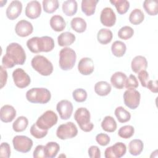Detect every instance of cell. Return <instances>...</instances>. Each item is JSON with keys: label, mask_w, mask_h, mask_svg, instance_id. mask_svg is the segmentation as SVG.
<instances>
[{"label": "cell", "mask_w": 158, "mask_h": 158, "mask_svg": "<svg viewBox=\"0 0 158 158\" xmlns=\"http://www.w3.org/2000/svg\"><path fill=\"white\" fill-rule=\"evenodd\" d=\"M59 150H60V146L57 143L54 142V141L48 142L44 146L46 158L55 157L57 156Z\"/></svg>", "instance_id": "29"}, {"label": "cell", "mask_w": 158, "mask_h": 158, "mask_svg": "<svg viewBox=\"0 0 158 158\" xmlns=\"http://www.w3.org/2000/svg\"><path fill=\"white\" fill-rule=\"evenodd\" d=\"M98 0H82L81 8L82 12L86 16H91L95 13Z\"/></svg>", "instance_id": "24"}, {"label": "cell", "mask_w": 158, "mask_h": 158, "mask_svg": "<svg viewBox=\"0 0 158 158\" xmlns=\"http://www.w3.org/2000/svg\"><path fill=\"white\" fill-rule=\"evenodd\" d=\"M143 7L149 15H156L158 13V2L156 0H145Z\"/></svg>", "instance_id": "33"}, {"label": "cell", "mask_w": 158, "mask_h": 158, "mask_svg": "<svg viewBox=\"0 0 158 158\" xmlns=\"http://www.w3.org/2000/svg\"><path fill=\"white\" fill-rule=\"evenodd\" d=\"M77 59L75 51L70 48L65 47L59 52V64L63 70H70L75 65Z\"/></svg>", "instance_id": "5"}, {"label": "cell", "mask_w": 158, "mask_h": 158, "mask_svg": "<svg viewBox=\"0 0 158 158\" xmlns=\"http://www.w3.org/2000/svg\"><path fill=\"white\" fill-rule=\"evenodd\" d=\"M144 144L141 139H135L131 140L128 144L129 152L133 156H138L143 151Z\"/></svg>", "instance_id": "27"}, {"label": "cell", "mask_w": 158, "mask_h": 158, "mask_svg": "<svg viewBox=\"0 0 158 158\" xmlns=\"http://www.w3.org/2000/svg\"><path fill=\"white\" fill-rule=\"evenodd\" d=\"M148 67V61L145 57L137 56L135 57L131 62V70L133 72L138 73L141 70H146Z\"/></svg>", "instance_id": "20"}, {"label": "cell", "mask_w": 158, "mask_h": 158, "mask_svg": "<svg viewBox=\"0 0 158 158\" xmlns=\"http://www.w3.org/2000/svg\"><path fill=\"white\" fill-rule=\"evenodd\" d=\"M41 13V6L39 1H31L28 2L25 7V15L30 19L38 18Z\"/></svg>", "instance_id": "16"}, {"label": "cell", "mask_w": 158, "mask_h": 158, "mask_svg": "<svg viewBox=\"0 0 158 158\" xmlns=\"http://www.w3.org/2000/svg\"><path fill=\"white\" fill-rule=\"evenodd\" d=\"M146 88H148L151 92L154 93H157L158 92L157 81V80H149Z\"/></svg>", "instance_id": "50"}, {"label": "cell", "mask_w": 158, "mask_h": 158, "mask_svg": "<svg viewBox=\"0 0 158 158\" xmlns=\"http://www.w3.org/2000/svg\"><path fill=\"white\" fill-rule=\"evenodd\" d=\"M16 34L20 37H26L31 34L33 31V27L31 22L21 20L19 21L15 27Z\"/></svg>", "instance_id": "15"}, {"label": "cell", "mask_w": 158, "mask_h": 158, "mask_svg": "<svg viewBox=\"0 0 158 158\" xmlns=\"http://www.w3.org/2000/svg\"><path fill=\"white\" fill-rule=\"evenodd\" d=\"M33 156L35 158H46L44 146L38 145L33 151Z\"/></svg>", "instance_id": "47"}, {"label": "cell", "mask_w": 158, "mask_h": 158, "mask_svg": "<svg viewBox=\"0 0 158 158\" xmlns=\"http://www.w3.org/2000/svg\"><path fill=\"white\" fill-rule=\"evenodd\" d=\"M0 88L2 89L6 85L7 80V72L2 65L0 67Z\"/></svg>", "instance_id": "49"}, {"label": "cell", "mask_w": 158, "mask_h": 158, "mask_svg": "<svg viewBox=\"0 0 158 158\" xmlns=\"http://www.w3.org/2000/svg\"><path fill=\"white\" fill-rule=\"evenodd\" d=\"M127 78V77L124 73L116 72L111 76L110 83L114 88L121 89L125 87Z\"/></svg>", "instance_id": "21"}, {"label": "cell", "mask_w": 158, "mask_h": 158, "mask_svg": "<svg viewBox=\"0 0 158 158\" xmlns=\"http://www.w3.org/2000/svg\"><path fill=\"white\" fill-rule=\"evenodd\" d=\"M13 146L15 150L22 153L29 152L33 146V141L28 136L17 135L12 139Z\"/></svg>", "instance_id": "9"}, {"label": "cell", "mask_w": 158, "mask_h": 158, "mask_svg": "<svg viewBox=\"0 0 158 158\" xmlns=\"http://www.w3.org/2000/svg\"><path fill=\"white\" fill-rule=\"evenodd\" d=\"M144 19V15L143 11L139 9H133L130 15H129V21L133 25H139Z\"/></svg>", "instance_id": "35"}, {"label": "cell", "mask_w": 158, "mask_h": 158, "mask_svg": "<svg viewBox=\"0 0 158 158\" xmlns=\"http://www.w3.org/2000/svg\"><path fill=\"white\" fill-rule=\"evenodd\" d=\"M51 98V92L45 88H33L26 93V99L31 103L46 104Z\"/></svg>", "instance_id": "3"}, {"label": "cell", "mask_w": 158, "mask_h": 158, "mask_svg": "<svg viewBox=\"0 0 158 158\" xmlns=\"http://www.w3.org/2000/svg\"><path fill=\"white\" fill-rule=\"evenodd\" d=\"M90 112L85 107H80L77 109L74 114V118L80 129L85 132L91 131L94 125L90 122Z\"/></svg>", "instance_id": "6"}, {"label": "cell", "mask_w": 158, "mask_h": 158, "mask_svg": "<svg viewBox=\"0 0 158 158\" xmlns=\"http://www.w3.org/2000/svg\"><path fill=\"white\" fill-rule=\"evenodd\" d=\"M88 156L91 158H100L101 151L97 146H91L88 151Z\"/></svg>", "instance_id": "48"}, {"label": "cell", "mask_w": 158, "mask_h": 158, "mask_svg": "<svg viewBox=\"0 0 158 158\" xmlns=\"http://www.w3.org/2000/svg\"><path fill=\"white\" fill-rule=\"evenodd\" d=\"M117 123L115 119L110 116H106L101 122V127L105 131L112 133L117 129Z\"/></svg>", "instance_id": "30"}, {"label": "cell", "mask_w": 158, "mask_h": 158, "mask_svg": "<svg viewBox=\"0 0 158 158\" xmlns=\"http://www.w3.org/2000/svg\"><path fill=\"white\" fill-rule=\"evenodd\" d=\"M22 10V4L20 1L15 0L12 1L8 6L6 9V16L11 20L16 19L21 14Z\"/></svg>", "instance_id": "17"}, {"label": "cell", "mask_w": 158, "mask_h": 158, "mask_svg": "<svg viewBox=\"0 0 158 158\" xmlns=\"http://www.w3.org/2000/svg\"><path fill=\"white\" fill-rule=\"evenodd\" d=\"M10 156V147L9 143L3 142L0 146V157L9 158Z\"/></svg>", "instance_id": "45"}, {"label": "cell", "mask_w": 158, "mask_h": 158, "mask_svg": "<svg viewBox=\"0 0 158 158\" xmlns=\"http://www.w3.org/2000/svg\"><path fill=\"white\" fill-rule=\"evenodd\" d=\"M115 115L116 116L118 121L120 123H125L128 122L131 118L130 113L127 111L122 106L117 107L114 111Z\"/></svg>", "instance_id": "34"}, {"label": "cell", "mask_w": 158, "mask_h": 158, "mask_svg": "<svg viewBox=\"0 0 158 158\" xmlns=\"http://www.w3.org/2000/svg\"><path fill=\"white\" fill-rule=\"evenodd\" d=\"M126 152V145L122 142H117L106 149L104 156L106 158H120L125 154Z\"/></svg>", "instance_id": "12"}, {"label": "cell", "mask_w": 158, "mask_h": 158, "mask_svg": "<svg viewBox=\"0 0 158 158\" xmlns=\"http://www.w3.org/2000/svg\"><path fill=\"white\" fill-rule=\"evenodd\" d=\"M111 85L106 81H99L94 85L95 93L101 96L108 95L111 91Z\"/></svg>", "instance_id": "26"}, {"label": "cell", "mask_w": 158, "mask_h": 158, "mask_svg": "<svg viewBox=\"0 0 158 158\" xmlns=\"http://www.w3.org/2000/svg\"><path fill=\"white\" fill-rule=\"evenodd\" d=\"M56 109L62 120H68L73 112L72 103L66 99L60 101L56 106Z\"/></svg>", "instance_id": "13"}, {"label": "cell", "mask_w": 158, "mask_h": 158, "mask_svg": "<svg viewBox=\"0 0 158 158\" xmlns=\"http://www.w3.org/2000/svg\"><path fill=\"white\" fill-rule=\"evenodd\" d=\"M72 28L77 33L84 32L87 27L86 21L81 17H74L70 22Z\"/></svg>", "instance_id": "31"}, {"label": "cell", "mask_w": 158, "mask_h": 158, "mask_svg": "<svg viewBox=\"0 0 158 158\" xmlns=\"http://www.w3.org/2000/svg\"><path fill=\"white\" fill-rule=\"evenodd\" d=\"M54 45L53 38L48 36L32 37L27 41L28 49L33 53L51 51L54 49Z\"/></svg>", "instance_id": "2"}, {"label": "cell", "mask_w": 158, "mask_h": 158, "mask_svg": "<svg viewBox=\"0 0 158 158\" xmlns=\"http://www.w3.org/2000/svg\"><path fill=\"white\" fill-rule=\"evenodd\" d=\"M75 35L69 31H65L60 34L57 37V43L60 46L67 47L71 45L75 41Z\"/></svg>", "instance_id": "23"}, {"label": "cell", "mask_w": 158, "mask_h": 158, "mask_svg": "<svg viewBox=\"0 0 158 158\" xmlns=\"http://www.w3.org/2000/svg\"><path fill=\"white\" fill-rule=\"evenodd\" d=\"M96 141L99 145L102 146H105L110 143V138L107 134L101 133L96 135Z\"/></svg>", "instance_id": "44"}, {"label": "cell", "mask_w": 158, "mask_h": 158, "mask_svg": "<svg viewBox=\"0 0 158 158\" xmlns=\"http://www.w3.org/2000/svg\"><path fill=\"white\" fill-rule=\"evenodd\" d=\"M25 60L26 54L22 46L17 43H11L6 48L2 65L5 69L12 68L15 65H23Z\"/></svg>", "instance_id": "1"}, {"label": "cell", "mask_w": 158, "mask_h": 158, "mask_svg": "<svg viewBox=\"0 0 158 158\" xmlns=\"http://www.w3.org/2000/svg\"><path fill=\"white\" fill-rule=\"evenodd\" d=\"M100 21L104 26L107 27H111L115 25L116 15L112 8L107 7L102 10L100 15Z\"/></svg>", "instance_id": "14"}, {"label": "cell", "mask_w": 158, "mask_h": 158, "mask_svg": "<svg viewBox=\"0 0 158 158\" xmlns=\"http://www.w3.org/2000/svg\"><path fill=\"white\" fill-rule=\"evenodd\" d=\"M16 116V110L10 105L3 106L0 110L1 120L4 123L11 122Z\"/></svg>", "instance_id": "19"}, {"label": "cell", "mask_w": 158, "mask_h": 158, "mask_svg": "<svg viewBox=\"0 0 158 158\" xmlns=\"http://www.w3.org/2000/svg\"><path fill=\"white\" fill-rule=\"evenodd\" d=\"M49 24L52 29L55 31H62L66 27V22L64 18L59 15H54L51 17Z\"/></svg>", "instance_id": "22"}, {"label": "cell", "mask_w": 158, "mask_h": 158, "mask_svg": "<svg viewBox=\"0 0 158 158\" xmlns=\"http://www.w3.org/2000/svg\"><path fill=\"white\" fill-rule=\"evenodd\" d=\"M12 78L15 85L19 88H26L31 83L30 76L21 68H17L14 70Z\"/></svg>", "instance_id": "11"}, {"label": "cell", "mask_w": 158, "mask_h": 158, "mask_svg": "<svg viewBox=\"0 0 158 158\" xmlns=\"http://www.w3.org/2000/svg\"><path fill=\"white\" fill-rule=\"evenodd\" d=\"M138 81L136 77L134 75H130L128 78H127L125 87L128 89H136L138 87Z\"/></svg>", "instance_id": "43"}, {"label": "cell", "mask_w": 158, "mask_h": 158, "mask_svg": "<svg viewBox=\"0 0 158 158\" xmlns=\"http://www.w3.org/2000/svg\"><path fill=\"white\" fill-rule=\"evenodd\" d=\"M77 134V127L75 124L72 122H69L59 125L56 130V136L62 140L74 138Z\"/></svg>", "instance_id": "8"}, {"label": "cell", "mask_w": 158, "mask_h": 158, "mask_svg": "<svg viewBox=\"0 0 158 158\" xmlns=\"http://www.w3.org/2000/svg\"><path fill=\"white\" fill-rule=\"evenodd\" d=\"M78 70L79 72L83 75L91 74L94 70L93 60L89 57L81 58L78 64Z\"/></svg>", "instance_id": "18"}, {"label": "cell", "mask_w": 158, "mask_h": 158, "mask_svg": "<svg viewBox=\"0 0 158 158\" xmlns=\"http://www.w3.org/2000/svg\"><path fill=\"white\" fill-rule=\"evenodd\" d=\"M124 104L131 109H136L139 105L141 94L135 89H127L123 93Z\"/></svg>", "instance_id": "10"}, {"label": "cell", "mask_w": 158, "mask_h": 158, "mask_svg": "<svg viewBox=\"0 0 158 158\" xmlns=\"http://www.w3.org/2000/svg\"><path fill=\"white\" fill-rule=\"evenodd\" d=\"M58 120L57 114L51 110H48L43 113L36 120V125L41 130H48L55 125Z\"/></svg>", "instance_id": "7"}, {"label": "cell", "mask_w": 158, "mask_h": 158, "mask_svg": "<svg viewBox=\"0 0 158 158\" xmlns=\"http://www.w3.org/2000/svg\"><path fill=\"white\" fill-rule=\"evenodd\" d=\"M134 34L133 29L130 26H124L118 31V36L122 40H127L131 38Z\"/></svg>", "instance_id": "40"}, {"label": "cell", "mask_w": 158, "mask_h": 158, "mask_svg": "<svg viewBox=\"0 0 158 158\" xmlns=\"http://www.w3.org/2000/svg\"><path fill=\"white\" fill-rule=\"evenodd\" d=\"M72 96L74 100L78 102H83L86 100L87 93L83 88H77L72 93Z\"/></svg>", "instance_id": "42"}, {"label": "cell", "mask_w": 158, "mask_h": 158, "mask_svg": "<svg viewBox=\"0 0 158 158\" xmlns=\"http://www.w3.org/2000/svg\"><path fill=\"white\" fill-rule=\"evenodd\" d=\"M112 32L107 28H101L98 32V41L102 44H107L109 43L112 41Z\"/></svg>", "instance_id": "28"}, {"label": "cell", "mask_w": 158, "mask_h": 158, "mask_svg": "<svg viewBox=\"0 0 158 158\" xmlns=\"http://www.w3.org/2000/svg\"><path fill=\"white\" fill-rule=\"evenodd\" d=\"M78 4L75 0L65 1L62 5L63 12L67 16H73L77 12Z\"/></svg>", "instance_id": "25"}, {"label": "cell", "mask_w": 158, "mask_h": 158, "mask_svg": "<svg viewBox=\"0 0 158 158\" xmlns=\"http://www.w3.org/2000/svg\"><path fill=\"white\" fill-rule=\"evenodd\" d=\"M42 4L44 11L48 14L54 12L59 6L57 0H43Z\"/></svg>", "instance_id": "38"}, {"label": "cell", "mask_w": 158, "mask_h": 158, "mask_svg": "<svg viewBox=\"0 0 158 158\" xmlns=\"http://www.w3.org/2000/svg\"><path fill=\"white\" fill-rule=\"evenodd\" d=\"M127 50V46L125 44L121 41H114L111 46V51L114 56L120 57H122Z\"/></svg>", "instance_id": "32"}, {"label": "cell", "mask_w": 158, "mask_h": 158, "mask_svg": "<svg viewBox=\"0 0 158 158\" xmlns=\"http://www.w3.org/2000/svg\"><path fill=\"white\" fill-rule=\"evenodd\" d=\"M110 2L115 6L117 12L120 15L125 14L130 8V2L127 0H110Z\"/></svg>", "instance_id": "37"}, {"label": "cell", "mask_w": 158, "mask_h": 158, "mask_svg": "<svg viewBox=\"0 0 158 158\" xmlns=\"http://www.w3.org/2000/svg\"><path fill=\"white\" fill-rule=\"evenodd\" d=\"M31 135L37 139H41L46 136L48 133V130H43L40 129L36 124L33 123L30 130Z\"/></svg>", "instance_id": "41"}, {"label": "cell", "mask_w": 158, "mask_h": 158, "mask_svg": "<svg viewBox=\"0 0 158 158\" xmlns=\"http://www.w3.org/2000/svg\"><path fill=\"white\" fill-rule=\"evenodd\" d=\"M135 133V128L131 125H124L118 131V135L124 139L130 138Z\"/></svg>", "instance_id": "39"}, {"label": "cell", "mask_w": 158, "mask_h": 158, "mask_svg": "<svg viewBox=\"0 0 158 158\" xmlns=\"http://www.w3.org/2000/svg\"><path fill=\"white\" fill-rule=\"evenodd\" d=\"M31 65L35 70L43 76L50 75L54 69L51 62L41 55L34 56L31 59Z\"/></svg>", "instance_id": "4"}, {"label": "cell", "mask_w": 158, "mask_h": 158, "mask_svg": "<svg viewBox=\"0 0 158 158\" xmlns=\"http://www.w3.org/2000/svg\"><path fill=\"white\" fill-rule=\"evenodd\" d=\"M138 73V77L141 84V86L146 88L147 83L149 81V77L148 72L146 70H141Z\"/></svg>", "instance_id": "46"}, {"label": "cell", "mask_w": 158, "mask_h": 158, "mask_svg": "<svg viewBox=\"0 0 158 158\" xmlns=\"http://www.w3.org/2000/svg\"><path fill=\"white\" fill-rule=\"evenodd\" d=\"M28 125V118L25 116H20L13 123L12 128L15 132H22L27 128Z\"/></svg>", "instance_id": "36"}]
</instances>
